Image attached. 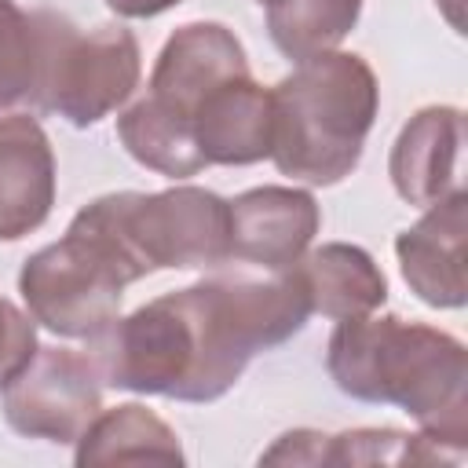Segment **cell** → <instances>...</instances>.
<instances>
[{
    "label": "cell",
    "mask_w": 468,
    "mask_h": 468,
    "mask_svg": "<svg viewBox=\"0 0 468 468\" xmlns=\"http://www.w3.org/2000/svg\"><path fill=\"white\" fill-rule=\"evenodd\" d=\"M55 205V150L29 113L0 117V241L40 230Z\"/></svg>",
    "instance_id": "8fae6325"
},
{
    "label": "cell",
    "mask_w": 468,
    "mask_h": 468,
    "mask_svg": "<svg viewBox=\"0 0 468 468\" xmlns=\"http://www.w3.org/2000/svg\"><path fill=\"white\" fill-rule=\"evenodd\" d=\"M464 450H453L424 431L399 428H355L325 435L322 464H461Z\"/></svg>",
    "instance_id": "ac0fdd59"
},
{
    "label": "cell",
    "mask_w": 468,
    "mask_h": 468,
    "mask_svg": "<svg viewBox=\"0 0 468 468\" xmlns=\"http://www.w3.org/2000/svg\"><path fill=\"white\" fill-rule=\"evenodd\" d=\"M73 461L88 464H183L179 435L143 402H121L99 410L95 420L73 442Z\"/></svg>",
    "instance_id": "9a60e30c"
},
{
    "label": "cell",
    "mask_w": 468,
    "mask_h": 468,
    "mask_svg": "<svg viewBox=\"0 0 468 468\" xmlns=\"http://www.w3.org/2000/svg\"><path fill=\"white\" fill-rule=\"evenodd\" d=\"M4 420L40 442H77L102 410V377L91 355L73 347H37L33 358L0 388Z\"/></svg>",
    "instance_id": "52a82bcc"
},
{
    "label": "cell",
    "mask_w": 468,
    "mask_h": 468,
    "mask_svg": "<svg viewBox=\"0 0 468 468\" xmlns=\"http://www.w3.org/2000/svg\"><path fill=\"white\" fill-rule=\"evenodd\" d=\"M37 18L15 0H0V113L29 102L37 80Z\"/></svg>",
    "instance_id": "d6986e66"
},
{
    "label": "cell",
    "mask_w": 468,
    "mask_h": 468,
    "mask_svg": "<svg viewBox=\"0 0 468 468\" xmlns=\"http://www.w3.org/2000/svg\"><path fill=\"white\" fill-rule=\"evenodd\" d=\"M322 457H325V431L296 428L278 435V442L260 453V464H322Z\"/></svg>",
    "instance_id": "44dd1931"
},
{
    "label": "cell",
    "mask_w": 468,
    "mask_h": 468,
    "mask_svg": "<svg viewBox=\"0 0 468 468\" xmlns=\"http://www.w3.org/2000/svg\"><path fill=\"white\" fill-rule=\"evenodd\" d=\"M263 7L274 48L292 62L340 48L362 15V0H267Z\"/></svg>",
    "instance_id": "e0dca14e"
},
{
    "label": "cell",
    "mask_w": 468,
    "mask_h": 468,
    "mask_svg": "<svg viewBox=\"0 0 468 468\" xmlns=\"http://www.w3.org/2000/svg\"><path fill=\"white\" fill-rule=\"evenodd\" d=\"M230 260L252 263L267 274L292 267L322 227V208L300 186H252L227 201Z\"/></svg>",
    "instance_id": "9c48e42d"
},
{
    "label": "cell",
    "mask_w": 468,
    "mask_h": 468,
    "mask_svg": "<svg viewBox=\"0 0 468 468\" xmlns=\"http://www.w3.org/2000/svg\"><path fill=\"white\" fill-rule=\"evenodd\" d=\"M464 146V113L457 106H424L417 110L391 143L388 176L395 194L406 205L428 208L446 197L461 172Z\"/></svg>",
    "instance_id": "4fadbf2b"
},
{
    "label": "cell",
    "mask_w": 468,
    "mask_h": 468,
    "mask_svg": "<svg viewBox=\"0 0 468 468\" xmlns=\"http://www.w3.org/2000/svg\"><path fill=\"white\" fill-rule=\"evenodd\" d=\"M128 278L121 267L80 230L37 249L18 271L26 314L55 336L95 340L121 318Z\"/></svg>",
    "instance_id": "5b68a950"
},
{
    "label": "cell",
    "mask_w": 468,
    "mask_h": 468,
    "mask_svg": "<svg viewBox=\"0 0 468 468\" xmlns=\"http://www.w3.org/2000/svg\"><path fill=\"white\" fill-rule=\"evenodd\" d=\"M307 318L311 300L296 267L267 278L216 274L117 318L88 355L117 391L216 402L260 351L292 340Z\"/></svg>",
    "instance_id": "6da1fadb"
},
{
    "label": "cell",
    "mask_w": 468,
    "mask_h": 468,
    "mask_svg": "<svg viewBox=\"0 0 468 468\" xmlns=\"http://www.w3.org/2000/svg\"><path fill=\"white\" fill-rule=\"evenodd\" d=\"M435 4H439V7H442V15L450 18V26L461 33V29H464V22H461V0H435Z\"/></svg>",
    "instance_id": "603a6c76"
},
{
    "label": "cell",
    "mask_w": 468,
    "mask_h": 468,
    "mask_svg": "<svg viewBox=\"0 0 468 468\" xmlns=\"http://www.w3.org/2000/svg\"><path fill=\"white\" fill-rule=\"evenodd\" d=\"M245 73H249V55L234 37V29H227L223 22H186L165 40L150 69L146 99L190 128L197 102L223 80Z\"/></svg>",
    "instance_id": "ba28073f"
},
{
    "label": "cell",
    "mask_w": 468,
    "mask_h": 468,
    "mask_svg": "<svg viewBox=\"0 0 468 468\" xmlns=\"http://www.w3.org/2000/svg\"><path fill=\"white\" fill-rule=\"evenodd\" d=\"M117 135H121V146L128 150V157L157 176L190 179L201 168H208L194 143V132L183 121H176L168 110L150 102L146 95L117 117Z\"/></svg>",
    "instance_id": "2e32d148"
},
{
    "label": "cell",
    "mask_w": 468,
    "mask_h": 468,
    "mask_svg": "<svg viewBox=\"0 0 468 468\" xmlns=\"http://www.w3.org/2000/svg\"><path fill=\"white\" fill-rule=\"evenodd\" d=\"M464 230H468V194L464 186H453L446 197L428 205L413 227L399 230L395 238L399 271L410 292L435 311H457L468 300Z\"/></svg>",
    "instance_id": "30bf717a"
},
{
    "label": "cell",
    "mask_w": 468,
    "mask_h": 468,
    "mask_svg": "<svg viewBox=\"0 0 468 468\" xmlns=\"http://www.w3.org/2000/svg\"><path fill=\"white\" fill-rule=\"evenodd\" d=\"M190 128L205 165H227V168L256 165L271 157V135H274L271 88L256 84L252 73L230 77L197 102Z\"/></svg>",
    "instance_id": "7c38bea8"
},
{
    "label": "cell",
    "mask_w": 468,
    "mask_h": 468,
    "mask_svg": "<svg viewBox=\"0 0 468 468\" xmlns=\"http://www.w3.org/2000/svg\"><path fill=\"white\" fill-rule=\"evenodd\" d=\"M176 4H183V0H106V7L121 18H157Z\"/></svg>",
    "instance_id": "7402d4cb"
},
{
    "label": "cell",
    "mask_w": 468,
    "mask_h": 468,
    "mask_svg": "<svg viewBox=\"0 0 468 468\" xmlns=\"http://www.w3.org/2000/svg\"><path fill=\"white\" fill-rule=\"evenodd\" d=\"M329 380L373 406H399L417 428L468 453V351L435 325L399 314L336 322L325 344Z\"/></svg>",
    "instance_id": "7a4b0ae2"
},
{
    "label": "cell",
    "mask_w": 468,
    "mask_h": 468,
    "mask_svg": "<svg viewBox=\"0 0 468 468\" xmlns=\"http://www.w3.org/2000/svg\"><path fill=\"white\" fill-rule=\"evenodd\" d=\"M271 161L307 186H336L366 150L380 110L373 66L355 51H322L292 66L274 88Z\"/></svg>",
    "instance_id": "3957f363"
},
{
    "label": "cell",
    "mask_w": 468,
    "mask_h": 468,
    "mask_svg": "<svg viewBox=\"0 0 468 468\" xmlns=\"http://www.w3.org/2000/svg\"><path fill=\"white\" fill-rule=\"evenodd\" d=\"M256 4H260V7H263V4H267V0H256Z\"/></svg>",
    "instance_id": "cb8c5ba5"
},
{
    "label": "cell",
    "mask_w": 468,
    "mask_h": 468,
    "mask_svg": "<svg viewBox=\"0 0 468 468\" xmlns=\"http://www.w3.org/2000/svg\"><path fill=\"white\" fill-rule=\"evenodd\" d=\"M121 223L146 274L201 271L230 260L227 201L205 186H168L157 194L121 190Z\"/></svg>",
    "instance_id": "8992f818"
},
{
    "label": "cell",
    "mask_w": 468,
    "mask_h": 468,
    "mask_svg": "<svg viewBox=\"0 0 468 468\" xmlns=\"http://www.w3.org/2000/svg\"><path fill=\"white\" fill-rule=\"evenodd\" d=\"M37 18V80L29 102L73 128H91L132 99L143 77L139 40L128 26H95L80 33L55 11Z\"/></svg>",
    "instance_id": "277c9868"
},
{
    "label": "cell",
    "mask_w": 468,
    "mask_h": 468,
    "mask_svg": "<svg viewBox=\"0 0 468 468\" xmlns=\"http://www.w3.org/2000/svg\"><path fill=\"white\" fill-rule=\"evenodd\" d=\"M292 267L307 289L311 314L344 322L373 314L388 300V278L362 245L325 241L318 249H307Z\"/></svg>",
    "instance_id": "5bb4252c"
},
{
    "label": "cell",
    "mask_w": 468,
    "mask_h": 468,
    "mask_svg": "<svg viewBox=\"0 0 468 468\" xmlns=\"http://www.w3.org/2000/svg\"><path fill=\"white\" fill-rule=\"evenodd\" d=\"M37 329L33 318L15 307L7 296H0V388L33 358L37 351Z\"/></svg>",
    "instance_id": "ffe728a7"
}]
</instances>
